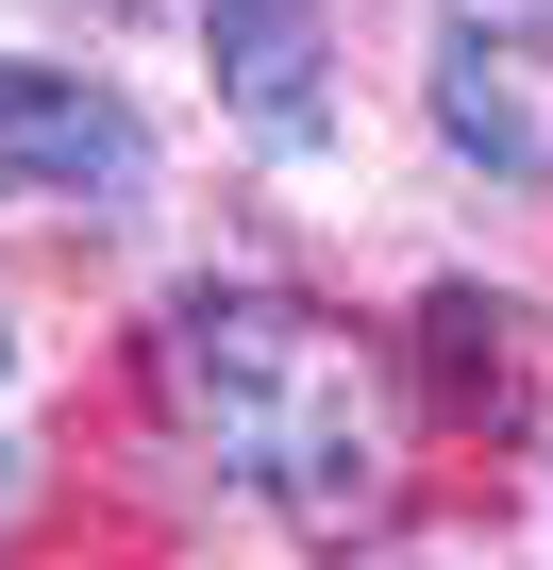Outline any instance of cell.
I'll return each mask as SVG.
<instances>
[{
    "label": "cell",
    "mask_w": 553,
    "mask_h": 570,
    "mask_svg": "<svg viewBox=\"0 0 553 570\" xmlns=\"http://www.w3.org/2000/svg\"><path fill=\"white\" fill-rule=\"evenodd\" d=\"M419 118L486 185H553V0H436Z\"/></svg>",
    "instance_id": "obj_2"
},
{
    "label": "cell",
    "mask_w": 553,
    "mask_h": 570,
    "mask_svg": "<svg viewBox=\"0 0 553 570\" xmlns=\"http://www.w3.org/2000/svg\"><path fill=\"white\" fill-rule=\"evenodd\" d=\"M135 185H151V118H135L118 85H85V68H51V51H0V202L101 218V202H135Z\"/></svg>",
    "instance_id": "obj_3"
},
{
    "label": "cell",
    "mask_w": 553,
    "mask_h": 570,
    "mask_svg": "<svg viewBox=\"0 0 553 570\" xmlns=\"http://www.w3.org/2000/svg\"><path fill=\"white\" fill-rule=\"evenodd\" d=\"M0 370H18V320H0Z\"/></svg>",
    "instance_id": "obj_7"
},
{
    "label": "cell",
    "mask_w": 553,
    "mask_h": 570,
    "mask_svg": "<svg viewBox=\"0 0 553 570\" xmlns=\"http://www.w3.org/2000/svg\"><path fill=\"white\" fill-rule=\"evenodd\" d=\"M201 68L268 151L336 135V0H201Z\"/></svg>",
    "instance_id": "obj_4"
},
{
    "label": "cell",
    "mask_w": 553,
    "mask_h": 570,
    "mask_svg": "<svg viewBox=\"0 0 553 570\" xmlns=\"http://www.w3.org/2000/svg\"><path fill=\"white\" fill-rule=\"evenodd\" d=\"M151 403L303 537H369L386 520V370L336 303L303 285H185L151 320Z\"/></svg>",
    "instance_id": "obj_1"
},
{
    "label": "cell",
    "mask_w": 553,
    "mask_h": 570,
    "mask_svg": "<svg viewBox=\"0 0 553 570\" xmlns=\"http://www.w3.org/2000/svg\"><path fill=\"white\" fill-rule=\"evenodd\" d=\"M85 18H151V0H85Z\"/></svg>",
    "instance_id": "obj_6"
},
{
    "label": "cell",
    "mask_w": 553,
    "mask_h": 570,
    "mask_svg": "<svg viewBox=\"0 0 553 570\" xmlns=\"http://www.w3.org/2000/svg\"><path fill=\"white\" fill-rule=\"evenodd\" d=\"M419 336H436V403H470V420H536V336H520V303H470V285H436Z\"/></svg>",
    "instance_id": "obj_5"
}]
</instances>
